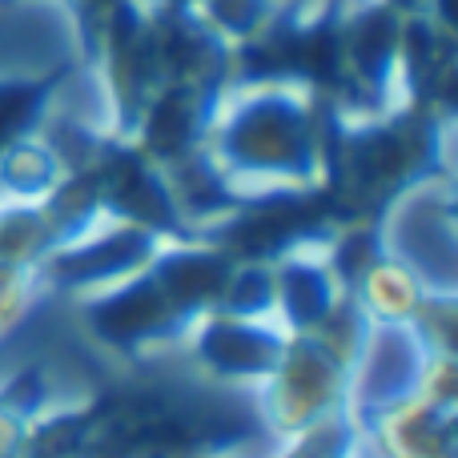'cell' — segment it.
I'll use <instances>...</instances> for the list:
<instances>
[{
  "label": "cell",
  "mask_w": 458,
  "mask_h": 458,
  "mask_svg": "<svg viewBox=\"0 0 458 458\" xmlns=\"http://www.w3.org/2000/svg\"><path fill=\"white\" fill-rule=\"evenodd\" d=\"M24 109H29V97H21V93H4V97H0V133H8V129L24 117Z\"/></svg>",
  "instance_id": "1"
}]
</instances>
